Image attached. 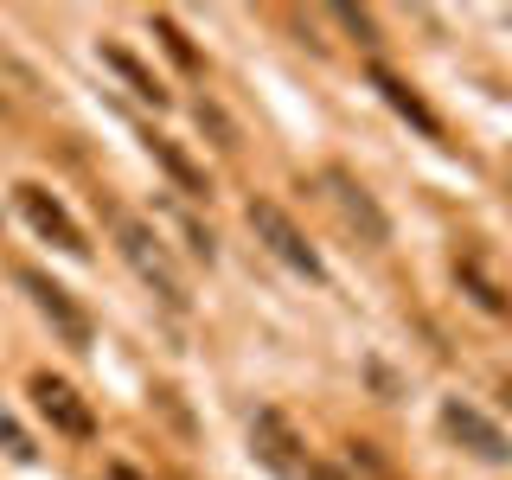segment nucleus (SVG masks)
I'll use <instances>...</instances> for the list:
<instances>
[{"instance_id": "nucleus-1", "label": "nucleus", "mask_w": 512, "mask_h": 480, "mask_svg": "<svg viewBox=\"0 0 512 480\" xmlns=\"http://www.w3.org/2000/svg\"><path fill=\"white\" fill-rule=\"evenodd\" d=\"M109 231H116V250H122V263L135 269L141 282L160 295V308H173V314H186L192 308V295H186V276H180V263H173V250L160 244V231L148 218H135V212H122V205H109Z\"/></svg>"}, {"instance_id": "nucleus-2", "label": "nucleus", "mask_w": 512, "mask_h": 480, "mask_svg": "<svg viewBox=\"0 0 512 480\" xmlns=\"http://www.w3.org/2000/svg\"><path fill=\"white\" fill-rule=\"evenodd\" d=\"M13 282H20L26 295H32V308L45 314V327H52L64 346H77V352H84V346L96 340V327H90V308H84V301H77L64 282H52L45 269H32V263H20V269H13Z\"/></svg>"}, {"instance_id": "nucleus-3", "label": "nucleus", "mask_w": 512, "mask_h": 480, "mask_svg": "<svg viewBox=\"0 0 512 480\" xmlns=\"http://www.w3.org/2000/svg\"><path fill=\"white\" fill-rule=\"evenodd\" d=\"M244 218H250V231L269 244V256H282V263L295 269V276H308V282H327V263H320V250L308 244V237H301V224L288 218L276 199H250V205H244Z\"/></svg>"}, {"instance_id": "nucleus-4", "label": "nucleus", "mask_w": 512, "mask_h": 480, "mask_svg": "<svg viewBox=\"0 0 512 480\" xmlns=\"http://www.w3.org/2000/svg\"><path fill=\"white\" fill-rule=\"evenodd\" d=\"M26 391H32V410H39L64 442H90V436H96V410H90V397L77 391L71 378H58V372H32V378H26Z\"/></svg>"}, {"instance_id": "nucleus-5", "label": "nucleus", "mask_w": 512, "mask_h": 480, "mask_svg": "<svg viewBox=\"0 0 512 480\" xmlns=\"http://www.w3.org/2000/svg\"><path fill=\"white\" fill-rule=\"evenodd\" d=\"M250 455L263 461L276 480H308V442L295 436V423H288L282 410H256L250 416Z\"/></svg>"}, {"instance_id": "nucleus-6", "label": "nucleus", "mask_w": 512, "mask_h": 480, "mask_svg": "<svg viewBox=\"0 0 512 480\" xmlns=\"http://www.w3.org/2000/svg\"><path fill=\"white\" fill-rule=\"evenodd\" d=\"M442 429H448V442H461L474 461H487V468H506L512 461V436L487 410H474L468 397H442Z\"/></svg>"}, {"instance_id": "nucleus-7", "label": "nucleus", "mask_w": 512, "mask_h": 480, "mask_svg": "<svg viewBox=\"0 0 512 480\" xmlns=\"http://www.w3.org/2000/svg\"><path fill=\"white\" fill-rule=\"evenodd\" d=\"M13 205L26 212V224L45 237V244H58L64 256H90V237H84V224H77L71 212H64V205H58V199H52V192H45L39 180H20V186H13Z\"/></svg>"}, {"instance_id": "nucleus-8", "label": "nucleus", "mask_w": 512, "mask_h": 480, "mask_svg": "<svg viewBox=\"0 0 512 480\" xmlns=\"http://www.w3.org/2000/svg\"><path fill=\"white\" fill-rule=\"evenodd\" d=\"M320 186H327L333 212H340L372 250H378V244H391V218H384V205L372 199V192H365V180H352L346 167H327V173H320Z\"/></svg>"}, {"instance_id": "nucleus-9", "label": "nucleus", "mask_w": 512, "mask_h": 480, "mask_svg": "<svg viewBox=\"0 0 512 480\" xmlns=\"http://www.w3.org/2000/svg\"><path fill=\"white\" fill-rule=\"evenodd\" d=\"M365 77H372V90H378L384 103H391L397 116H404V122L416 128V135H429V141H448V128H442V116H436V109L423 103V90H416L410 77H397L391 64H372V71H365Z\"/></svg>"}, {"instance_id": "nucleus-10", "label": "nucleus", "mask_w": 512, "mask_h": 480, "mask_svg": "<svg viewBox=\"0 0 512 480\" xmlns=\"http://www.w3.org/2000/svg\"><path fill=\"white\" fill-rule=\"evenodd\" d=\"M96 52H103V64H109V71H116L122 77V84H128V96H141V103H154V109H167L173 103V96H167V84H160V77L148 71V64H141L135 52H122V45H96Z\"/></svg>"}, {"instance_id": "nucleus-11", "label": "nucleus", "mask_w": 512, "mask_h": 480, "mask_svg": "<svg viewBox=\"0 0 512 480\" xmlns=\"http://www.w3.org/2000/svg\"><path fill=\"white\" fill-rule=\"evenodd\" d=\"M455 282H461V295H474V308H480V314H500V320L512 314V301H506V288H500V282H493V276H487V269H480V263H474V256H455Z\"/></svg>"}, {"instance_id": "nucleus-12", "label": "nucleus", "mask_w": 512, "mask_h": 480, "mask_svg": "<svg viewBox=\"0 0 512 480\" xmlns=\"http://www.w3.org/2000/svg\"><path fill=\"white\" fill-rule=\"evenodd\" d=\"M148 154L160 160V167H167V180H173V186H180V192H186V199H212V180H205V173H199V167H192V160H186L180 148H173V141H167V135H148Z\"/></svg>"}, {"instance_id": "nucleus-13", "label": "nucleus", "mask_w": 512, "mask_h": 480, "mask_svg": "<svg viewBox=\"0 0 512 480\" xmlns=\"http://www.w3.org/2000/svg\"><path fill=\"white\" fill-rule=\"evenodd\" d=\"M148 26H154V39H160V45H167V58H173V64H180V71H199V45H192V39H186V32H180V20H167V13H154V20H148Z\"/></svg>"}, {"instance_id": "nucleus-14", "label": "nucleus", "mask_w": 512, "mask_h": 480, "mask_svg": "<svg viewBox=\"0 0 512 480\" xmlns=\"http://www.w3.org/2000/svg\"><path fill=\"white\" fill-rule=\"evenodd\" d=\"M167 218H173V224H180V237H186V250H192V256H199V263H218V237H212V231H205V224H199V218H192V212H186V205H167Z\"/></svg>"}, {"instance_id": "nucleus-15", "label": "nucleus", "mask_w": 512, "mask_h": 480, "mask_svg": "<svg viewBox=\"0 0 512 480\" xmlns=\"http://www.w3.org/2000/svg\"><path fill=\"white\" fill-rule=\"evenodd\" d=\"M0 448H7V461H20V468H32V461H39V448H32V436L20 429V416H13L7 404H0Z\"/></svg>"}, {"instance_id": "nucleus-16", "label": "nucleus", "mask_w": 512, "mask_h": 480, "mask_svg": "<svg viewBox=\"0 0 512 480\" xmlns=\"http://www.w3.org/2000/svg\"><path fill=\"white\" fill-rule=\"evenodd\" d=\"M192 122H199V128H205V135H212V141H218V148H237V122H231V116H224V109L212 103V96H199V103H192Z\"/></svg>"}, {"instance_id": "nucleus-17", "label": "nucleus", "mask_w": 512, "mask_h": 480, "mask_svg": "<svg viewBox=\"0 0 512 480\" xmlns=\"http://www.w3.org/2000/svg\"><path fill=\"white\" fill-rule=\"evenodd\" d=\"M333 20H340L359 45H378V20H372V13H359V7H333Z\"/></svg>"}, {"instance_id": "nucleus-18", "label": "nucleus", "mask_w": 512, "mask_h": 480, "mask_svg": "<svg viewBox=\"0 0 512 480\" xmlns=\"http://www.w3.org/2000/svg\"><path fill=\"white\" fill-rule=\"evenodd\" d=\"M154 404L167 410V416H173V429H180V436L192 442V416H186V404H180V391H167V384H160V391H154Z\"/></svg>"}, {"instance_id": "nucleus-19", "label": "nucleus", "mask_w": 512, "mask_h": 480, "mask_svg": "<svg viewBox=\"0 0 512 480\" xmlns=\"http://www.w3.org/2000/svg\"><path fill=\"white\" fill-rule=\"evenodd\" d=\"M308 480H352V468H340V461H314Z\"/></svg>"}, {"instance_id": "nucleus-20", "label": "nucleus", "mask_w": 512, "mask_h": 480, "mask_svg": "<svg viewBox=\"0 0 512 480\" xmlns=\"http://www.w3.org/2000/svg\"><path fill=\"white\" fill-rule=\"evenodd\" d=\"M103 480H148V474H135L128 461H109V468H103Z\"/></svg>"}]
</instances>
